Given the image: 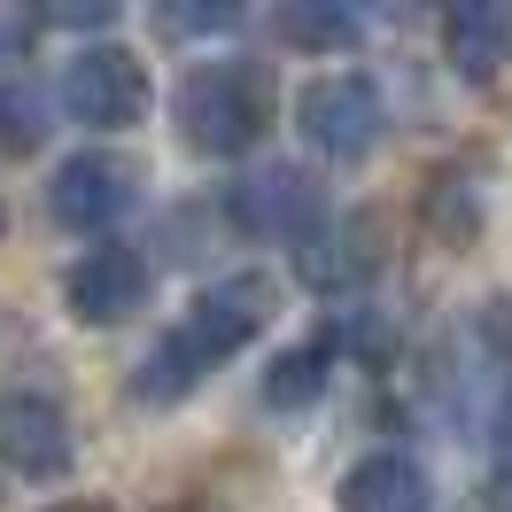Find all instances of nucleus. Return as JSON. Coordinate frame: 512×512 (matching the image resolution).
Segmentation results:
<instances>
[{
    "label": "nucleus",
    "mask_w": 512,
    "mask_h": 512,
    "mask_svg": "<svg viewBox=\"0 0 512 512\" xmlns=\"http://www.w3.org/2000/svg\"><path fill=\"white\" fill-rule=\"evenodd\" d=\"M272 311H280V288H272L264 272H233V280H218V288H202L187 303V319L132 365V404H140V412L187 404L210 373H225V365L272 326Z\"/></svg>",
    "instance_id": "1"
},
{
    "label": "nucleus",
    "mask_w": 512,
    "mask_h": 512,
    "mask_svg": "<svg viewBox=\"0 0 512 512\" xmlns=\"http://www.w3.org/2000/svg\"><path fill=\"white\" fill-rule=\"evenodd\" d=\"M179 140L194 156H249L272 132V70L264 63H194L171 94Z\"/></svg>",
    "instance_id": "2"
},
{
    "label": "nucleus",
    "mask_w": 512,
    "mask_h": 512,
    "mask_svg": "<svg viewBox=\"0 0 512 512\" xmlns=\"http://www.w3.org/2000/svg\"><path fill=\"white\" fill-rule=\"evenodd\" d=\"M295 125H303V140H311L326 163H365L388 132V101L365 70H334V78H311V86H303Z\"/></svg>",
    "instance_id": "3"
},
{
    "label": "nucleus",
    "mask_w": 512,
    "mask_h": 512,
    "mask_svg": "<svg viewBox=\"0 0 512 512\" xmlns=\"http://www.w3.org/2000/svg\"><path fill=\"white\" fill-rule=\"evenodd\" d=\"M63 117L86 132H125L148 117V63L125 47H86L63 63Z\"/></svg>",
    "instance_id": "4"
},
{
    "label": "nucleus",
    "mask_w": 512,
    "mask_h": 512,
    "mask_svg": "<svg viewBox=\"0 0 512 512\" xmlns=\"http://www.w3.org/2000/svg\"><path fill=\"white\" fill-rule=\"evenodd\" d=\"M70 458H78V427H70L63 396H47V388H8V396H0V474L63 481Z\"/></svg>",
    "instance_id": "5"
},
{
    "label": "nucleus",
    "mask_w": 512,
    "mask_h": 512,
    "mask_svg": "<svg viewBox=\"0 0 512 512\" xmlns=\"http://www.w3.org/2000/svg\"><path fill=\"white\" fill-rule=\"evenodd\" d=\"M132 202H140V171L125 156H70L47 179V218L63 233H109L132 218Z\"/></svg>",
    "instance_id": "6"
},
{
    "label": "nucleus",
    "mask_w": 512,
    "mask_h": 512,
    "mask_svg": "<svg viewBox=\"0 0 512 512\" xmlns=\"http://www.w3.org/2000/svg\"><path fill=\"white\" fill-rule=\"evenodd\" d=\"M225 218L249 241H311L319 233V187L295 163H264V171L225 187Z\"/></svg>",
    "instance_id": "7"
},
{
    "label": "nucleus",
    "mask_w": 512,
    "mask_h": 512,
    "mask_svg": "<svg viewBox=\"0 0 512 512\" xmlns=\"http://www.w3.org/2000/svg\"><path fill=\"white\" fill-rule=\"evenodd\" d=\"M156 295V264L140 249H86L63 272V311L78 326H125Z\"/></svg>",
    "instance_id": "8"
},
{
    "label": "nucleus",
    "mask_w": 512,
    "mask_h": 512,
    "mask_svg": "<svg viewBox=\"0 0 512 512\" xmlns=\"http://www.w3.org/2000/svg\"><path fill=\"white\" fill-rule=\"evenodd\" d=\"M443 55L466 86H489L512 63V0H443Z\"/></svg>",
    "instance_id": "9"
},
{
    "label": "nucleus",
    "mask_w": 512,
    "mask_h": 512,
    "mask_svg": "<svg viewBox=\"0 0 512 512\" xmlns=\"http://www.w3.org/2000/svg\"><path fill=\"white\" fill-rule=\"evenodd\" d=\"M342 512H435V481L412 450H365L342 474Z\"/></svg>",
    "instance_id": "10"
},
{
    "label": "nucleus",
    "mask_w": 512,
    "mask_h": 512,
    "mask_svg": "<svg viewBox=\"0 0 512 512\" xmlns=\"http://www.w3.org/2000/svg\"><path fill=\"white\" fill-rule=\"evenodd\" d=\"M272 24L303 55H342L365 39V0H272Z\"/></svg>",
    "instance_id": "11"
},
{
    "label": "nucleus",
    "mask_w": 512,
    "mask_h": 512,
    "mask_svg": "<svg viewBox=\"0 0 512 512\" xmlns=\"http://www.w3.org/2000/svg\"><path fill=\"white\" fill-rule=\"evenodd\" d=\"M334 334H319V342H295L288 357H272V373H264V412H311L326 396V381H334Z\"/></svg>",
    "instance_id": "12"
},
{
    "label": "nucleus",
    "mask_w": 512,
    "mask_h": 512,
    "mask_svg": "<svg viewBox=\"0 0 512 512\" xmlns=\"http://www.w3.org/2000/svg\"><path fill=\"white\" fill-rule=\"evenodd\" d=\"M47 140V94L24 70H0V156H32Z\"/></svg>",
    "instance_id": "13"
},
{
    "label": "nucleus",
    "mask_w": 512,
    "mask_h": 512,
    "mask_svg": "<svg viewBox=\"0 0 512 512\" xmlns=\"http://www.w3.org/2000/svg\"><path fill=\"white\" fill-rule=\"evenodd\" d=\"M373 272V241H365V225H342V233H311V249H303V280L311 288H350Z\"/></svg>",
    "instance_id": "14"
},
{
    "label": "nucleus",
    "mask_w": 512,
    "mask_h": 512,
    "mask_svg": "<svg viewBox=\"0 0 512 512\" xmlns=\"http://www.w3.org/2000/svg\"><path fill=\"white\" fill-rule=\"evenodd\" d=\"M249 16V0H156V32L163 39H218Z\"/></svg>",
    "instance_id": "15"
},
{
    "label": "nucleus",
    "mask_w": 512,
    "mask_h": 512,
    "mask_svg": "<svg viewBox=\"0 0 512 512\" xmlns=\"http://www.w3.org/2000/svg\"><path fill=\"white\" fill-rule=\"evenodd\" d=\"M55 24H78V32H94V24H109L117 16V0H39Z\"/></svg>",
    "instance_id": "16"
},
{
    "label": "nucleus",
    "mask_w": 512,
    "mask_h": 512,
    "mask_svg": "<svg viewBox=\"0 0 512 512\" xmlns=\"http://www.w3.org/2000/svg\"><path fill=\"white\" fill-rule=\"evenodd\" d=\"M47 512H117V505H101V497H70V505H47Z\"/></svg>",
    "instance_id": "17"
},
{
    "label": "nucleus",
    "mask_w": 512,
    "mask_h": 512,
    "mask_svg": "<svg viewBox=\"0 0 512 512\" xmlns=\"http://www.w3.org/2000/svg\"><path fill=\"white\" fill-rule=\"evenodd\" d=\"M171 512H210V505H171Z\"/></svg>",
    "instance_id": "18"
},
{
    "label": "nucleus",
    "mask_w": 512,
    "mask_h": 512,
    "mask_svg": "<svg viewBox=\"0 0 512 512\" xmlns=\"http://www.w3.org/2000/svg\"><path fill=\"white\" fill-rule=\"evenodd\" d=\"M388 8H419V0H388Z\"/></svg>",
    "instance_id": "19"
},
{
    "label": "nucleus",
    "mask_w": 512,
    "mask_h": 512,
    "mask_svg": "<svg viewBox=\"0 0 512 512\" xmlns=\"http://www.w3.org/2000/svg\"><path fill=\"white\" fill-rule=\"evenodd\" d=\"M0 233H8V210H0Z\"/></svg>",
    "instance_id": "20"
}]
</instances>
